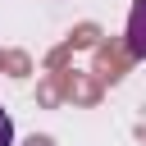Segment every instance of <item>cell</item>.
I'll return each mask as SVG.
<instances>
[{
  "instance_id": "1",
  "label": "cell",
  "mask_w": 146,
  "mask_h": 146,
  "mask_svg": "<svg viewBox=\"0 0 146 146\" xmlns=\"http://www.w3.org/2000/svg\"><path fill=\"white\" fill-rule=\"evenodd\" d=\"M128 55L146 59V0H132V14H128Z\"/></svg>"
},
{
  "instance_id": "2",
  "label": "cell",
  "mask_w": 146,
  "mask_h": 146,
  "mask_svg": "<svg viewBox=\"0 0 146 146\" xmlns=\"http://www.w3.org/2000/svg\"><path fill=\"white\" fill-rule=\"evenodd\" d=\"M0 146H14V119L0 110Z\"/></svg>"
}]
</instances>
